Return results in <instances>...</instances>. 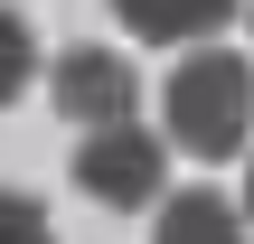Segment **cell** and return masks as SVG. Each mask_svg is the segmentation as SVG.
I'll return each instance as SVG.
<instances>
[{"label": "cell", "instance_id": "obj_3", "mask_svg": "<svg viewBox=\"0 0 254 244\" xmlns=\"http://www.w3.org/2000/svg\"><path fill=\"white\" fill-rule=\"evenodd\" d=\"M57 113L85 122V132L132 122V66H123L113 47H66V56H57Z\"/></svg>", "mask_w": 254, "mask_h": 244}, {"label": "cell", "instance_id": "obj_5", "mask_svg": "<svg viewBox=\"0 0 254 244\" xmlns=\"http://www.w3.org/2000/svg\"><path fill=\"white\" fill-rule=\"evenodd\" d=\"M151 244H245V216H236L217 188H179V197L160 207V235Z\"/></svg>", "mask_w": 254, "mask_h": 244}, {"label": "cell", "instance_id": "obj_4", "mask_svg": "<svg viewBox=\"0 0 254 244\" xmlns=\"http://www.w3.org/2000/svg\"><path fill=\"white\" fill-rule=\"evenodd\" d=\"M104 9H113L141 47H189V38H207L236 0H104Z\"/></svg>", "mask_w": 254, "mask_h": 244}, {"label": "cell", "instance_id": "obj_9", "mask_svg": "<svg viewBox=\"0 0 254 244\" xmlns=\"http://www.w3.org/2000/svg\"><path fill=\"white\" fill-rule=\"evenodd\" d=\"M245 9H254V0H245Z\"/></svg>", "mask_w": 254, "mask_h": 244}, {"label": "cell", "instance_id": "obj_8", "mask_svg": "<svg viewBox=\"0 0 254 244\" xmlns=\"http://www.w3.org/2000/svg\"><path fill=\"white\" fill-rule=\"evenodd\" d=\"M245 216H254V179H245Z\"/></svg>", "mask_w": 254, "mask_h": 244}, {"label": "cell", "instance_id": "obj_2", "mask_svg": "<svg viewBox=\"0 0 254 244\" xmlns=\"http://www.w3.org/2000/svg\"><path fill=\"white\" fill-rule=\"evenodd\" d=\"M75 188H85L94 207H113V216H132V207H170V150H160L141 122L85 132V150H75Z\"/></svg>", "mask_w": 254, "mask_h": 244}, {"label": "cell", "instance_id": "obj_6", "mask_svg": "<svg viewBox=\"0 0 254 244\" xmlns=\"http://www.w3.org/2000/svg\"><path fill=\"white\" fill-rule=\"evenodd\" d=\"M28 75H38V38H28V19H19V9H0V103H9Z\"/></svg>", "mask_w": 254, "mask_h": 244}, {"label": "cell", "instance_id": "obj_7", "mask_svg": "<svg viewBox=\"0 0 254 244\" xmlns=\"http://www.w3.org/2000/svg\"><path fill=\"white\" fill-rule=\"evenodd\" d=\"M0 244H57L47 207H38L28 188H0Z\"/></svg>", "mask_w": 254, "mask_h": 244}, {"label": "cell", "instance_id": "obj_1", "mask_svg": "<svg viewBox=\"0 0 254 244\" xmlns=\"http://www.w3.org/2000/svg\"><path fill=\"white\" fill-rule=\"evenodd\" d=\"M160 103H170V141L198 150V160H236V150L254 141V66L226 56V47L179 56V75H170Z\"/></svg>", "mask_w": 254, "mask_h": 244}]
</instances>
